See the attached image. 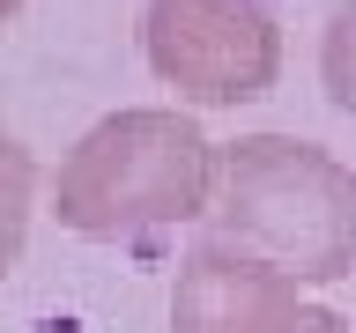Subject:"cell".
<instances>
[{"label":"cell","mask_w":356,"mask_h":333,"mask_svg":"<svg viewBox=\"0 0 356 333\" xmlns=\"http://www.w3.org/2000/svg\"><path fill=\"white\" fill-rule=\"evenodd\" d=\"M208 215L222 244L282 266L289 282H341L356 266V171H341L319 141H230Z\"/></svg>","instance_id":"6da1fadb"},{"label":"cell","mask_w":356,"mask_h":333,"mask_svg":"<svg viewBox=\"0 0 356 333\" xmlns=\"http://www.w3.org/2000/svg\"><path fill=\"white\" fill-rule=\"evenodd\" d=\"M141 44L193 104H252L282 74V30L260 0H149Z\"/></svg>","instance_id":"3957f363"},{"label":"cell","mask_w":356,"mask_h":333,"mask_svg":"<svg viewBox=\"0 0 356 333\" xmlns=\"http://www.w3.org/2000/svg\"><path fill=\"white\" fill-rule=\"evenodd\" d=\"M282 333H349V326H341L334 311H312V304H305V311H297V318H289Z\"/></svg>","instance_id":"52a82bcc"},{"label":"cell","mask_w":356,"mask_h":333,"mask_svg":"<svg viewBox=\"0 0 356 333\" xmlns=\"http://www.w3.org/2000/svg\"><path fill=\"white\" fill-rule=\"evenodd\" d=\"M0 15H15V0H0Z\"/></svg>","instance_id":"ba28073f"},{"label":"cell","mask_w":356,"mask_h":333,"mask_svg":"<svg viewBox=\"0 0 356 333\" xmlns=\"http://www.w3.org/2000/svg\"><path fill=\"white\" fill-rule=\"evenodd\" d=\"M216 141L186 111H111L67 148L52 207L74 237H149L216 207Z\"/></svg>","instance_id":"7a4b0ae2"},{"label":"cell","mask_w":356,"mask_h":333,"mask_svg":"<svg viewBox=\"0 0 356 333\" xmlns=\"http://www.w3.org/2000/svg\"><path fill=\"white\" fill-rule=\"evenodd\" d=\"M297 282L282 266L252 259L238 244H193L178 259V289H171V333H282L297 318Z\"/></svg>","instance_id":"277c9868"},{"label":"cell","mask_w":356,"mask_h":333,"mask_svg":"<svg viewBox=\"0 0 356 333\" xmlns=\"http://www.w3.org/2000/svg\"><path fill=\"white\" fill-rule=\"evenodd\" d=\"M319 74H327V96L356 119V0H341L327 15V44H319Z\"/></svg>","instance_id":"8992f818"},{"label":"cell","mask_w":356,"mask_h":333,"mask_svg":"<svg viewBox=\"0 0 356 333\" xmlns=\"http://www.w3.org/2000/svg\"><path fill=\"white\" fill-rule=\"evenodd\" d=\"M30 185H38V163L15 133L0 126V274L22 259V230H30Z\"/></svg>","instance_id":"5b68a950"}]
</instances>
